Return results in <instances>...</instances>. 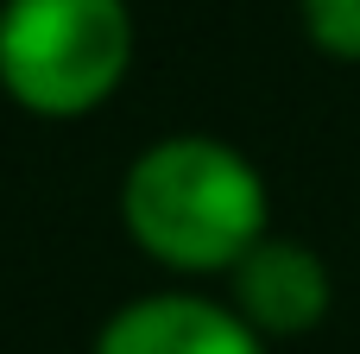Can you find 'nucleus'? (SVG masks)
I'll list each match as a JSON object with an SVG mask.
<instances>
[{
	"mask_svg": "<svg viewBox=\"0 0 360 354\" xmlns=\"http://www.w3.org/2000/svg\"><path fill=\"white\" fill-rule=\"evenodd\" d=\"M120 222L171 272H234L266 241V177L209 133H171L127 165Z\"/></svg>",
	"mask_w": 360,
	"mask_h": 354,
	"instance_id": "f257e3e1",
	"label": "nucleus"
},
{
	"mask_svg": "<svg viewBox=\"0 0 360 354\" xmlns=\"http://www.w3.org/2000/svg\"><path fill=\"white\" fill-rule=\"evenodd\" d=\"M133 63L127 0H0V89L38 120L95 114Z\"/></svg>",
	"mask_w": 360,
	"mask_h": 354,
	"instance_id": "f03ea898",
	"label": "nucleus"
},
{
	"mask_svg": "<svg viewBox=\"0 0 360 354\" xmlns=\"http://www.w3.org/2000/svg\"><path fill=\"white\" fill-rule=\"evenodd\" d=\"M95 354H266V342L253 336V323L234 304L158 291V298L120 304L101 323Z\"/></svg>",
	"mask_w": 360,
	"mask_h": 354,
	"instance_id": "7ed1b4c3",
	"label": "nucleus"
},
{
	"mask_svg": "<svg viewBox=\"0 0 360 354\" xmlns=\"http://www.w3.org/2000/svg\"><path fill=\"white\" fill-rule=\"evenodd\" d=\"M228 279H234V310L253 323L259 342L316 329L329 317V298H335L323 253H310L304 241H278V234H266Z\"/></svg>",
	"mask_w": 360,
	"mask_h": 354,
	"instance_id": "20e7f679",
	"label": "nucleus"
},
{
	"mask_svg": "<svg viewBox=\"0 0 360 354\" xmlns=\"http://www.w3.org/2000/svg\"><path fill=\"white\" fill-rule=\"evenodd\" d=\"M304 32L329 57L360 63V0H304Z\"/></svg>",
	"mask_w": 360,
	"mask_h": 354,
	"instance_id": "39448f33",
	"label": "nucleus"
}]
</instances>
